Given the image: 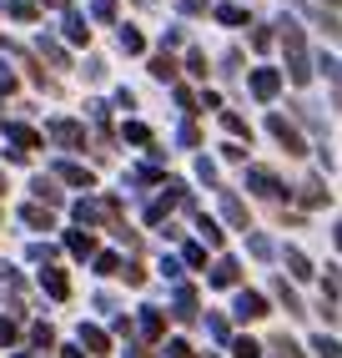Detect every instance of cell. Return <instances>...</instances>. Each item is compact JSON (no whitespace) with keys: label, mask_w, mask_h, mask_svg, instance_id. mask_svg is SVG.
Masks as SVG:
<instances>
[{"label":"cell","mask_w":342,"mask_h":358,"mask_svg":"<svg viewBox=\"0 0 342 358\" xmlns=\"http://www.w3.org/2000/svg\"><path fill=\"white\" fill-rule=\"evenodd\" d=\"M0 192H6V177H0Z\"/></svg>","instance_id":"cell-12"},{"label":"cell","mask_w":342,"mask_h":358,"mask_svg":"<svg viewBox=\"0 0 342 358\" xmlns=\"http://www.w3.org/2000/svg\"><path fill=\"white\" fill-rule=\"evenodd\" d=\"M61 177L76 182V187H91V172H81V166H66V162H61Z\"/></svg>","instance_id":"cell-7"},{"label":"cell","mask_w":342,"mask_h":358,"mask_svg":"<svg viewBox=\"0 0 342 358\" xmlns=\"http://www.w3.org/2000/svg\"><path fill=\"white\" fill-rule=\"evenodd\" d=\"M45 293H51V298H66V293H70V282H66L61 273H45Z\"/></svg>","instance_id":"cell-5"},{"label":"cell","mask_w":342,"mask_h":358,"mask_svg":"<svg viewBox=\"0 0 342 358\" xmlns=\"http://www.w3.org/2000/svg\"><path fill=\"white\" fill-rule=\"evenodd\" d=\"M237 313H241V318H262V313H267V303H262L257 293H241V298H237Z\"/></svg>","instance_id":"cell-3"},{"label":"cell","mask_w":342,"mask_h":358,"mask_svg":"<svg viewBox=\"0 0 342 358\" xmlns=\"http://www.w3.org/2000/svg\"><path fill=\"white\" fill-rule=\"evenodd\" d=\"M70 252L86 257V252H91V237H86V232H70Z\"/></svg>","instance_id":"cell-9"},{"label":"cell","mask_w":342,"mask_h":358,"mask_svg":"<svg viewBox=\"0 0 342 358\" xmlns=\"http://www.w3.org/2000/svg\"><path fill=\"white\" fill-rule=\"evenodd\" d=\"M332 6H342V0H332Z\"/></svg>","instance_id":"cell-13"},{"label":"cell","mask_w":342,"mask_h":358,"mask_svg":"<svg viewBox=\"0 0 342 358\" xmlns=\"http://www.w3.org/2000/svg\"><path fill=\"white\" fill-rule=\"evenodd\" d=\"M51 136L61 141V147H81V127H76V122H56Z\"/></svg>","instance_id":"cell-2"},{"label":"cell","mask_w":342,"mask_h":358,"mask_svg":"<svg viewBox=\"0 0 342 358\" xmlns=\"http://www.w3.org/2000/svg\"><path fill=\"white\" fill-rule=\"evenodd\" d=\"M66 358H81V353H76V348H66Z\"/></svg>","instance_id":"cell-11"},{"label":"cell","mask_w":342,"mask_h":358,"mask_svg":"<svg viewBox=\"0 0 342 358\" xmlns=\"http://www.w3.org/2000/svg\"><path fill=\"white\" fill-rule=\"evenodd\" d=\"M272 136L282 141V147H287V152H302V136H297V131H292V127L282 122V116H272Z\"/></svg>","instance_id":"cell-1"},{"label":"cell","mask_w":342,"mask_h":358,"mask_svg":"<svg viewBox=\"0 0 342 358\" xmlns=\"http://www.w3.org/2000/svg\"><path fill=\"white\" fill-rule=\"evenodd\" d=\"M15 338V323H6V318H0V343H10Z\"/></svg>","instance_id":"cell-10"},{"label":"cell","mask_w":342,"mask_h":358,"mask_svg":"<svg viewBox=\"0 0 342 358\" xmlns=\"http://www.w3.org/2000/svg\"><path fill=\"white\" fill-rule=\"evenodd\" d=\"M20 217H26L31 227H51V212H40V207H26V212H20Z\"/></svg>","instance_id":"cell-8"},{"label":"cell","mask_w":342,"mask_h":358,"mask_svg":"<svg viewBox=\"0 0 342 358\" xmlns=\"http://www.w3.org/2000/svg\"><path fill=\"white\" fill-rule=\"evenodd\" d=\"M257 96H272V91H277V76H272V71H257Z\"/></svg>","instance_id":"cell-6"},{"label":"cell","mask_w":342,"mask_h":358,"mask_svg":"<svg viewBox=\"0 0 342 358\" xmlns=\"http://www.w3.org/2000/svg\"><path fill=\"white\" fill-rule=\"evenodd\" d=\"M81 338H86V348H91V353H106V348H111L101 328H81Z\"/></svg>","instance_id":"cell-4"}]
</instances>
